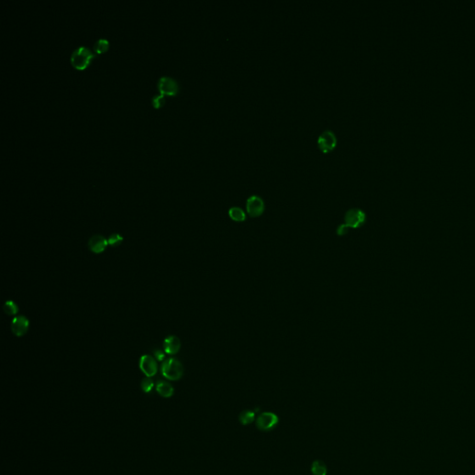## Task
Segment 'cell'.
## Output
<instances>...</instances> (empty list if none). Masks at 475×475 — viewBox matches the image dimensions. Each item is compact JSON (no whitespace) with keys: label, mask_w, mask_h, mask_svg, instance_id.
I'll return each instance as SVG.
<instances>
[{"label":"cell","mask_w":475,"mask_h":475,"mask_svg":"<svg viewBox=\"0 0 475 475\" xmlns=\"http://www.w3.org/2000/svg\"><path fill=\"white\" fill-rule=\"evenodd\" d=\"M108 47H109V42L104 38H100L98 41H96V43L94 45V49L97 53H102L106 51Z\"/></svg>","instance_id":"cell-17"},{"label":"cell","mask_w":475,"mask_h":475,"mask_svg":"<svg viewBox=\"0 0 475 475\" xmlns=\"http://www.w3.org/2000/svg\"><path fill=\"white\" fill-rule=\"evenodd\" d=\"M162 375L169 381H178L184 374V367L177 358H169L161 366Z\"/></svg>","instance_id":"cell-1"},{"label":"cell","mask_w":475,"mask_h":475,"mask_svg":"<svg viewBox=\"0 0 475 475\" xmlns=\"http://www.w3.org/2000/svg\"><path fill=\"white\" fill-rule=\"evenodd\" d=\"M139 368L146 377L152 378L157 373L158 366L155 358L153 356L149 354H144L139 359Z\"/></svg>","instance_id":"cell-7"},{"label":"cell","mask_w":475,"mask_h":475,"mask_svg":"<svg viewBox=\"0 0 475 475\" xmlns=\"http://www.w3.org/2000/svg\"><path fill=\"white\" fill-rule=\"evenodd\" d=\"M348 230H349V228H347V227L345 226V224L343 223V224L340 225V226L338 227V229H337V234H338L339 236H343V235H344V234H346V233H347Z\"/></svg>","instance_id":"cell-22"},{"label":"cell","mask_w":475,"mask_h":475,"mask_svg":"<svg viewBox=\"0 0 475 475\" xmlns=\"http://www.w3.org/2000/svg\"><path fill=\"white\" fill-rule=\"evenodd\" d=\"M318 145L322 153H332L337 146V138L332 130H326L321 133V136L319 137Z\"/></svg>","instance_id":"cell-5"},{"label":"cell","mask_w":475,"mask_h":475,"mask_svg":"<svg viewBox=\"0 0 475 475\" xmlns=\"http://www.w3.org/2000/svg\"><path fill=\"white\" fill-rule=\"evenodd\" d=\"M123 241V238L118 233H113L108 238V243L111 245V247H117L121 245Z\"/></svg>","instance_id":"cell-19"},{"label":"cell","mask_w":475,"mask_h":475,"mask_svg":"<svg viewBox=\"0 0 475 475\" xmlns=\"http://www.w3.org/2000/svg\"><path fill=\"white\" fill-rule=\"evenodd\" d=\"M239 420L243 425H249L255 420V412L252 410H243L239 416Z\"/></svg>","instance_id":"cell-15"},{"label":"cell","mask_w":475,"mask_h":475,"mask_svg":"<svg viewBox=\"0 0 475 475\" xmlns=\"http://www.w3.org/2000/svg\"><path fill=\"white\" fill-rule=\"evenodd\" d=\"M30 322L24 316H19L13 319L11 322V331L17 337H22L25 335L29 329Z\"/></svg>","instance_id":"cell-9"},{"label":"cell","mask_w":475,"mask_h":475,"mask_svg":"<svg viewBox=\"0 0 475 475\" xmlns=\"http://www.w3.org/2000/svg\"><path fill=\"white\" fill-rule=\"evenodd\" d=\"M156 391L162 398H172L175 394V389L169 383L165 381H159L156 384Z\"/></svg>","instance_id":"cell-12"},{"label":"cell","mask_w":475,"mask_h":475,"mask_svg":"<svg viewBox=\"0 0 475 475\" xmlns=\"http://www.w3.org/2000/svg\"><path fill=\"white\" fill-rule=\"evenodd\" d=\"M93 53L86 46H79L71 56V62L77 69L82 70L88 66Z\"/></svg>","instance_id":"cell-2"},{"label":"cell","mask_w":475,"mask_h":475,"mask_svg":"<svg viewBox=\"0 0 475 475\" xmlns=\"http://www.w3.org/2000/svg\"><path fill=\"white\" fill-rule=\"evenodd\" d=\"M327 466L321 460H315L311 465V473L313 475H327Z\"/></svg>","instance_id":"cell-14"},{"label":"cell","mask_w":475,"mask_h":475,"mask_svg":"<svg viewBox=\"0 0 475 475\" xmlns=\"http://www.w3.org/2000/svg\"><path fill=\"white\" fill-rule=\"evenodd\" d=\"M153 387H154V383L151 378H149V377L144 378L142 382H141V389H142L144 393H146V394L151 393L152 390L153 389Z\"/></svg>","instance_id":"cell-18"},{"label":"cell","mask_w":475,"mask_h":475,"mask_svg":"<svg viewBox=\"0 0 475 475\" xmlns=\"http://www.w3.org/2000/svg\"><path fill=\"white\" fill-rule=\"evenodd\" d=\"M109 245L108 240H106L101 235H94L89 241V250L94 254H101L103 253L107 246Z\"/></svg>","instance_id":"cell-10"},{"label":"cell","mask_w":475,"mask_h":475,"mask_svg":"<svg viewBox=\"0 0 475 475\" xmlns=\"http://www.w3.org/2000/svg\"><path fill=\"white\" fill-rule=\"evenodd\" d=\"M3 309H4V312L9 315V316H14V315H17L18 312H19V307L17 306V304H15L13 301L11 300H9L7 301L4 306H3Z\"/></svg>","instance_id":"cell-16"},{"label":"cell","mask_w":475,"mask_h":475,"mask_svg":"<svg viewBox=\"0 0 475 475\" xmlns=\"http://www.w3.org/2000/svg\"><path fill=\"white\" fill-rule=\"evenodd\" d=\"M163 344L164 351L168 354H177L181 348V342L175 335H170L166 337Z\"/></svg>","instance_id":"cell-11"},{"label":"cell","mask_w":475,"mask_h":475,"mask_svg":"<svg viewBox=\"0 0 475 475\" xmlns=\"http://www.w3.org/2000/svg\"><path fill=\"white\" fill-rule=\"evenodd\" d=\"M164 101H165V95H163V94L154 96L153 98V104L155 108H159L164 103Z\"/></svg>","instance_id":"cell-20"},{"label":"cell","mask_w":475,"mask_h":475,"mask_svg":"<svg viewBox=\"0 0 475 475\" xmlns=\"http://www.w3.org/2000/svg\"><path fill=\"white\" fill-rule=\"evenodd\" d=\"M153 355H154L155 359L162 362L165 358H166V354H164V352L160 349H154L153 350Z\"/></svg>","instance_id":"cell-21"},{"label":"cell","mask_w":475,"mask_h":475,"mask_svg":"<svg viewBox=\"0 0 475 475\" xmlns=\"http://www.w3.org/2000/svg\"><path fill=\"white\" fill-rule=\"evenodd\" d=\"M230 217L235 222H243L246 219V214L244 211L238 206H233L229 210Z\"/></svg>","instance_id":"cell-13"},{"label":"cell","mask_w":475,"mask_h":475,"mask_svg":"<svg viewBox=\"0 0 475 475\" xmlns=\"http://www.w3.org/2000/svg\"><path fill=\"white\" fill-rule=\"evenodd\" d=\"M246 210L251 217H259L265 212V201L260 196L252 195L246 201Z\"/></svg>","instance_id":"cell-6"},{"label":"cell","mask_w":475,"mask_h":475,"mask_svg":"<svg viewBox=\"0 0 475 475\" xmlns=\"http://www.w3.org/2000/svg\"><path fill=\"white\" fill-rule=\"evenodd\" d=\"M279 422V419L273 412H263L256 419V427L260 431L273 430Z\"/></svg>","instance_id":"cell-4"},{"label":"cell","mask_w":475,"mask_h":475,"mask_svg":"<svg viewBox=\"0 0 475 475\" xmlns=\"http://www.w3.org/2000/svg\"><path fill=\"white\" fill-rule=\"evenodd\" d=\"M157 88L163 95H176L178 91L177 83L173 78L162 77L159 79Z\"/></svg>","instance_id":"cell-8"},{"label":"cell","mask_w":475,"mask_h":475,"mask_svg":"<svg viewBox=\"0 0 475 475\" xmlns=\"http://www.w3.org/2000/svg\"><path fill=\"white\" fill-rule=\"evenodd\" d=\"M364 211L358 208H352L347 211L344 215V224L349 229H358L366 222Z\"/></svg>","instance_id":"cell-3"}]
</instances>
